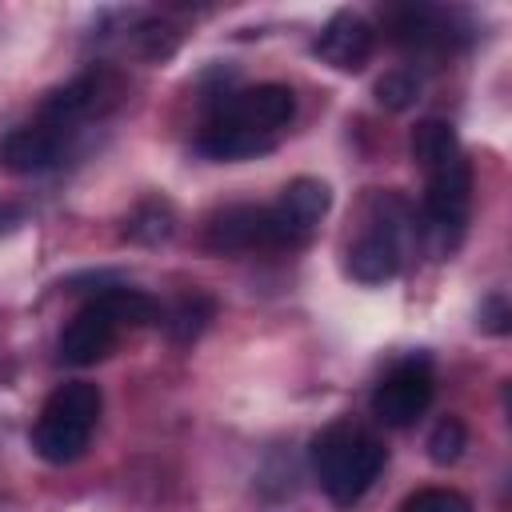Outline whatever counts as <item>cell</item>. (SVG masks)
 I'll list each match as a JSON object with an SVG mask.
<instances>
[{
	"label": "cell",
	"instance_id": "e0dca14e",
	"mask_svg": "<svg viewBox=\"0 0 512 512\" xmlns=\"http://www.w3.org/2000/svg\"><path fill=\"white\" fill-rule=\"evenodd\" d=\"M124 236L140 240V244H160L172 236V208L164 200H144L128 220H124Z\"/></svg>",
	"mask_w": 512,
	"mask_h": 512
},
{
	"label": "cell",
	"instance_id": "8992f818",
	"mask_svg": "<svg viewBox=\"0 0 512 512\" xmlns=\"http://www.w3.org/2000/svg\"><path fill=\"white\" fill-rule=\"evenodd\" d=\"M436 392V376L428 356H408L400 364H392V372H384V380L372 392V416L388 428H408L416 424Z\"/></svg>",
	"mask_w": 512,
	"mask_h": 512
},
{
	"label": "cell",
	"instance_id": "5b68a950",
	"mask_svg": "<svg viewBox=\"0 0 512 512\" xmlns=\"http://www.w3.org/2000/svg\"><path fill=\"white\" fill-rule=\"evenodd\" d=\"M468 208H472V168L468 156L428 172L424 184V200H420V216H424V240L432 244V252H452L464 236L468 224Z\"/></svg>",
	"mask_w": 512,
	"mask_h": 512
},
{
	"label": "cell",
	"instance_id": "9c48e42d",
	"mask_svg": "<svg viewBox=\"0 0 512 512\" xmlns=\"http://www.w3.org/2000/svg\"><path fill=\"white\" fill-rule=\"evenodd\" d=\"M204 248L208 252H256V248H284V236L276 228L272 208L264 204H232L220 208L204 224Z\"/></svg>",
	"mask_w": 512,
	"mask_h": 512
},
{
	"label": "cell",
	"instance_id": "44dd1931",
	"mask_svg": "<svg viewBox=\"0 0 512 512\" xmlns=\"http://www.w3.org/2000/svg\"><path fill=\"white\" fill-rule=\"evenodd\" d=\"M480 328L492 332V336H504V332H508V304H504L500 292L484 300V308H480Z\"/></svg>",
	"mask_w": 512,
	"mask_h": 512
},
{
	"label": "cell",
	"instance_id": "9a60e30c",
	"mask_svg": "<svg viewBox=\"0 0 512 512\" xmlns=\"http://www.w3.org/2000/svg\"><path fill=\"white\" fill-rule=\"evenodd\" d=\"M408 148H412V160L424 168V176L464 156V148H460V140H456V128H452L448 120H436V116H432V120H420V124L412 128V144H408Z\"/></svg>",
	"mask_w": 512,
	"mask_h": 512
},
{
	"label": "cell",
	"instance_id": "52a82bcc",
	"mask_svg": "<svg viewBox=\"0 0 512 512\" xmlns=\"http://www.w3.org/2000/svg\"><path fill=\"white\" fill-rule=\"evenodd\" d=\"M116 100H120V76L108 68H88L76 80H68L64 88L48 92V100L40 104V120L72 136L76 124L104 116L108 108H116Z\"/></svg>",
	"mask_w": 512,
	"mask_h": 512
},
{
	"label": "cell",
	"instance_id": "2e32d148",
	"mask_svg": "<svg viewBox=\"0 0 512 512\" xmlns=\"http://www.w3.org/2000/svg\"><path fill=\"white\" fill-rule=\"evenodd\" d=\"M212 300L208 296H200V292H192V296H184L172 312H168V320H164V328H168V336L176 340V344H188V340H196L204 328H208V320H212Z\"/></svg>",
	"mask_w": 512,
	"mask_h": 512
},
{
	"label": "cell",
	"instance_id": "ba28073f",
	"mask_svg": "<svg viewBox=\"0 0 512 512\" xmlns=\"http://www.w3.org/2000/svg\"><path fill=\"white\" fill-rule=\"evenodd\" d=\"M292 116H296V96L288 84H252V88L228 92L208 120H220L256 136H280V128H288Z\"/></svg>",
	"mask_w": 512,
	"mask_h": 512
},
{
	"label": "cell",
	"instance_id": "ffe728a7",
	"mask_svg": "<svg viewBox=\"0 0 512 512\" xmlns=\"http://www.w3.org/2000/svg\"><path fill=\"white\" fill-rule=\"evenodd\" d=\"M404 512H472V500L456 488H420L404 500Z\"/></svg>",
	"mask_w": 512,
	"mask_h": 512
},
{
	"label": "cell",
	"instance_id": "3957f363",
	"mask_svg": "<svg viewBox=\"0 0 512 512\" xmlns=\"http://www.w3.org/2000/svg\"><path fill=\"white\" fill-rule=\"evenodd\" d=\"M100 408H104V396L96 384L88 380H72V384H60L36 424H32V448L40 460L48 464H72L88 452V440H92V428L100 420Z\"/></svg>",
	"mask_w": 512,
	"mask_h": 512
},
{
	"label": "cell",
	"instance_id": "30bf717a",
	"mask_svg": "<svg viewBox=\"0 0 512 512\" xmlns=\"http://www.w3.org/2000/svg\"><path fill=\"white\" fill-rule=\"evenodd\" d=\"M64 152H68V132L36 120V124L12 128L0 140V168L12 176H40V172H52L64 160Z\"/></svg>",
	"mask_w": 512,
	"mask_h": 512
},
{
	"label": "cell",
	"instance_id": "4fadbf2b",
	"mask_svg": "<svg viewBox=\"0 0 512 512\" xmlns=\"http://www.w3.org/2000/svg\"><path fill=\"white\" fill-rule=\"evenodd\" d=\"M272 148H276V136H256V132H244V128L220 124V120H204V128L196 136V152L208 160H248V156L272 152Z\"/></svg>",
	"mask_w": 512,
	"mask_h": 512
},
{
	"label": "cell",
	"instance_id": "277c9868",
	"mask_svg": "<svg viewBox=\"0 0 512 512\" xmlns=\"http://www.w3.org/2000/svg\"><path fill=\"white\" fill-rule=\"evenodd\" d=\"M368 228L348 248V276L360 284H384L400 272L404 260V224H412V212L400 196L376 192L368 200Z\"/></svg>",
	"mask_w": 512,
	"mask_h": 512
},
{
	"label": "cell",
	"instance_id": "6da1fadb",
	"mask_svg": "<svg viewBox=\"0 0 512 512\" xmlns=\"http://www.w3.org/2000/svg\"><path fill=\"white\" fill-rule=\"evenodd\" d=\"M152 320H156V300L148 292L128 288V284L100 288L64 324V332H60V360L76 364V368H88V364L104 360L116 348L124 328H140V324H152Z\"/></svg>",
	"mask_w": 512,
	"mask_h": 512
},
{
	"label": "cell",
	"instance_id": "7402d4cb",
	"mask_svg": "<svg viewBox=\"0 0 512 512\" xmlns=\"http://www.w3.org/2000/svg\"><path fill=\"white\" fill-rule=\"evenodd\" d=\"M16 220H20V208H8V204H0V232H8Z\"/></svg>",
	"mask_w": 512,
	"mask_h": 512
},
{
	"label": "cell",
	"instance_id": "8fae6325",
	"mask_svg": "<svg viewBox=\"0 0 512 512\" xmlns=\"http://www.w3.org/2000/svg\"><path fill=\"white\" fill-rule=\"evenodd\" d=\"M328 208H332L328 184H324V180H312V176H296V180L280 192V200L272 204L276 228H280V236H284V248L304 244V240L316 232V224L328 216Z\"/></svg>",
	"mask_w": 512,
	"mask_h": 512
},
{
	"label": "cell",
	"instance_id": "7a4b0ae2",
	"mask_svg": "<svg viewBox=\"0 0 512 512\" xmlns=\"http://www.w3.org/2000/svg\"><path fill=\"white\" fill-rule=\"evenodd\" d=\"M388 460V448L360 424L336 420L312 440V472L324 496L340 508L356 504L380 476Z\"/></svg>",
	"mask_w": 512,
	"mask_h": 512
},
{
	"label": "cell",
	"instance_id": "7c38bea8",
	"mask_svg": "<svg viewBox=\"0 0 512 512\" xmlns=\"http://www.w3.org/2000/svg\"><path fill=\"white\" fill-rule=\"evenodd\" d=\"M372 40H376V36H372V24H368L360 12L340 8V12H332L328 24L320 28L312 52H316L324 64L340 68V72H360L364 60L372 56Z\"/></svg>",
	"mask_w": 512,
	"mask_h": 512
},
{
	"label": "cell",
	"instance_id": "ac0fdd59",
	"mask_svg": "<svg viewBox=\"0 0 512 512\" xmlns=\"http://www.w3.org/2000/svg\"><path fill=\"white\" fill-rule=\"evenodd\" d=\"M464 444H468V428H464V420L460 416H444L432 432H428V460L432 464H456L460 460V452H464Z\"/></svg>",
	"mask_w": 512,
	"mask_h": 512
},
{
	"label": "cell",
	"instance_id": "d6986e66",
	"mask_svg": "<svg viewBox=\"0 0 512 512\" xmlns=\"http://www.w3.org/2000/svg\"><path fill=\"white\" fill-rule=\"evenodd\" d=\"M416 96H420V80L412 72H404V68H392V72H384L376 80V100L384 108H392V112H404L408 104H416Z\"/></svg>",
	"mask_w": 512,
	"mask_h": 512
},
{
	"label": "cell",
	"instance_id": "5bb4252c",
	"mask_svg": "<svg viewBox=\"0 0 512 512\" xmlns=\"http://www.w3.org/2000/svg\"><path fill=\"white\" fill-rule=\"evenodd\" d=\"M452 16H456V12L416 4V8L396 12L392 28H396V40H400V44H408V48H448V44H452V36H456Z\"/></svg>",
	"mask_w": 512,
	"mask_h": 512
}]
</instances>
